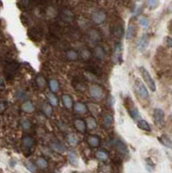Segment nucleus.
Returning a JSON list of instances; mask_svg holds the SVG:
<instances>
[{
	"instance_id": "nucleus-39",
	"label": "nucleus",
	"mask_w": 172,
	"mask_h": 173,
	"mask_svg": "<svg viewBox=\"0 0 172 173\" xmlns=\"http://www.w3.org/2000/svg\"><path fill=\"white\" fill-rule=\"evenodd\" d=\"M4 107H5L4 102L3 101H1V100H0V112H2V111H3V110L4 109Z\"/></svg>"
},
{
	"instance_id": "nucleus-21",
	"label": "nucleus",
	"mask_w": 172,
	"mask_h": 173,
	"mask_svg": "<svg viewBox=\"0 0 172 173\" xmlns=\"http://www.w3.org/2000/svg\"><path fill=\"white\" fill-rule=\"evenodd\" d=\"M51 146L53 148V150L57 152H64L66 151V148L63 144H61V142L59 141H55V142H53Z\"/></svg>"
},
{
	"instance_id": "nucleus-35",
	"label": "nucleus",
	"mask_w": 172,
	"mask_h": 173,
	"mask_svg": "<svg viewBox=\"0 0 172 173\" xmlns=\"http://www.w3.org/2000/svg\"><path fill=\"white\" fill-rule=\"evenodd\" d=\"M25 166L27 169L29 170L30 172L35 173L36 172V166L31 162H26L25 163Z\"/></svg>"
},
{
	"instance_id": "nucleus-13",
	"label": "nucleus",
	"mask_w": 172,
	"mask_h": 173,
	"mask_svg": "<svg viewBox=\"0 0 172 173\" xmlns=\"http://www.w3.org/2000/svg\"><path fill=\"white\" fill-rule=\"evenodd\" d=\"M74 125H75V127L76 128V130H78L79 132H85L86 128V122L83 120V119H76L75 121H74Z\"/></svg>"
},
{
	"instance_id": "nucleus-33",
	"label": "nucleus",
	"mask_w": 172,
	"mask_h": 173,
	"mask_svg": "<svg viewBox=\"0 0 172 173\" xmlns=\"http://www.w3.org/2000/svg\"><path fill=\"white\" fill-rule=\"evenodd\" d=\"M36 165L41 169H45L48 166V162L43 158H39V159H36Z\"/></svg>"
},
{
	"instance_id": "nucleus-14",
	"label": "nucleus",
	"mask_w": 172,
	"mask_h": 173,
	"mask_svg": "<svg viewBox=\"0 0 172 173\" xmlns=\"http://www.w3.org/2000/svg\"><path fill=\"white\" fill-rule=\"evenodd\" d=\"M74 110L76 111L77 113H81V114H83V113H86L87 112V107L85 104H83L81 102H76L74 105Z\"/></svg>"
},
{
	"instance_id": "nucleus-6",
	"label": "nucleus",
	"mask_w": 172,
	"mask_h": 173,
	"mask_svg": "<svg viewBox=\"0 0 172 173\" xmlns=\"http://www.w3.org/2000/svg\"><path fill=\"white\" fill-rule=\"evenodd\" d=\"M112 144L113 145V147H114L119 153H121L122 155H126V154L128 153L127 146H126V144H125V143L122 142L121 140L116 139H113V140H112Z\"/></svg>"
},
{
	"instance_id": "nucleus-8",
	"label": "nucleus",
	"mask_w": 172,
	"mask_h": 173,
	"mask_svg": "<svg viewBox=\"0 0 172 173\" xmlns=\"http://www.w3.org/2000/svg\"><path fill=\"white\" fill-rule=\"evenodd\" d=\"M106 18H107V15L105 13V11H101V10H97V11H93V15H92L93 21L97 24H101L102 23H104Z\"/></svg>"
},
{
	"instance_id": "nucleus-11",
	"label": "nucleus",
	"mask_w": 172,
	"mask_h": 173,
	"mask_svg": "<svg viewBox=\"0 0 172 173\" xmlns=\"http://www.w3.org/2000/svg\"><path fill=\"white\" fill-rule=\"evenodd\" d=\"M68 161L72 165L77 166L78 165V163H79V159H78V156L74 151H68Z\"/></svg>"
},
{
	"instance_id": "nucleus-5",
	"label": "nucleus",
	"mask_w": 172,
	"mask_h": 173,
	"mask_svg": "<svg viewBox=\"0 0 172 173\" xmlns=\"http://www.w3.org/2000/svg\"><path fill=\"white\" fill-rule=\"evenodd\" d=\"M149 43H150V36L147 35V34H144L140 37L138 41V43H137L138 50L140 52H143L148 48Z\"/></svg>"
},
{
	"instance_id": "nucleus-17",
	"label": "nucleus",
	"mask_w": 172,
	"mask_h": 173,
	"mask_svg": "<svg viewBox=\"0 0 172 173\" xmlns=\"http://www.w3.org/2000/svg\"><path fill=\"white\" fill-rule=\"evenodd\" d=\"M138 127L139 129L143 130V131H146V132H151V127L150 126V124L144 119H139L138 121Z\"/></svg>"
},
{
	"instance_id": "nucleus-37",
	"label": "nucleus",
	"mask_w": 172,
	"mask_h": 173,
	"mask_svg": "<svg viewBox=\"0 0 172 173\" xmlns=\"http://www.w3.org/2000/svg\"><path fill=\"white\" fill-rule=\"evenodd\" d=\"M21 125L23 126V128L24 130H28L30 128V126H31V123L29 120L28 119H23V120H22Z\"/></svg>"
},
{
	"instance_id": "nucleus-40",
	"label": "nucleus",
	"mask_w": 172,
	"mask_h": 173,
	"mask_svg": "<svg viewBox=\"0 0 172 173\" xmlns=\"http://www.w3.org/2000/svg\"><path fill=\"white\" fill-rule=\"evenodd\" d=\"M2 86H4V80L0 77V88H1Z\"/></svg>"
},
{
	"instance_id": "nucleus-41",
	"label": "nucleus",
	"mask_w": 172,
	"mask_h": 173,
	"mask_svg": "<svg viewBox=\"0 0 172 173\" xmlns=\"http://www.w3.org/2000/svg\"><path fill=\"white\" fill-rule=\"evenodd\" d=\"M171 31H172V27H171Z\"/></svg>"
},
{
	"instance_id": "nucleus-24",
	"label": "nucleus",
	"mask_w": 172,
	"mask_h": 173,
	"mask_svg": "<svg viewBox=\"0 0 172 173\" xmlns=\"http://www.w3.org/2000/svg\"><path fill=\"white\" fill-rule=\"evenodd\" d=\"M94 55H95V57L98 58V59H103L105 56V50L101 46H97L95 49H94Z\"/></svg>"
},
{
	"instance_id": "nucleus-27",
	"label": "nucleus",
	"mask_w": 172,
	"mask_h": 173,
	"mask_svg": "<svg viewBox=\"0 0 172 173\" xmlns=\"http://www.w3.org/2000/svg\"><path fill=\"white\" fill-rule=\"evenodd\" d=\"M48 99H49V102L50 103L51 107H56V106H58V102H59L58 99L53 93L48 94Z\"/></svg>"
},
{
	"instance_id": "nucleus-15",
	"label": "nucleus",
	"mask_w": 172,
	"mask_h": 173,
	"mask_svg": "<svg viewBox=\"0 0 172 173\" xmlns=\"http://www.w3.org/2000/svg\"><path fill=\"white\" fill-rule=\"evenodd\" d=\"M158 140L163 145H164L165 147L172 149V141L170 140V139L167 137L166 135H162L160 137H158Z\"/></svg>"
},
{
	"instance_id": "nucleus-25",
	"label": "nucleus",
	"mask_w": 172,
	"mask_h": 173,
	"mask_svg": "<svg viewBox=\"0 0 172 173\" xmlns=\"http://www.w3.org/2000/svg\"><path fill=\"white\" fill-rule=\"evenodd\" d=\"M49 86H50V88L52 91V93H56L58 90H59V82H58L56 80L52 79L50 81V82H49Z\"/></svg>"
},
{
	"instance_id": "nucleus-20",
	"label": "nucleus",
	"mask_w": 172,
	"mask_h": 173,
	"mask_svg": "<svg viewBox=\"0 0 172 173\" xmlns=\"http://www.w3.org/2000/svg\"><path fill=\"white\" fill-rule=\"evenodd\" d=\"M23 147H25V149H28V150L31 149L34 145V140L32 138L29 136H25L23 139Z\"/></svg>"
},
{
	"instance_id": "nucleus-9",
	"label": "nucleus",
	"mask_w": 172,
	"mask_h": 173,
	"mask_svg": "<svg viewBox=\"0 0 172 173\" xmlns=\"http://www.w3.org/2000/svg\"><path fill=\"white\" fill-rule=\"evenodd\" d=\"M61 18L66 23H71L75 18L74 13L68 9H63L61 12Z\"/></svg>"
},
{
	"instance_id": "nucleus-19",
	"label": "nucleus",
	"mask_w": 172,
	"mask_h": 173,
	"mask_svg": "<svg viewBox=\"0 0 172 173\" xmlns=\"http://www.w3.org/2000/svg\"><path fill=\"white\" fill-rule=\"evenodd\" d=\"M136 34V27L133 24H130L126 30V39H132Z\"/></svg>"
},
{
	"instance_id": "nucleus-16",
	"label": "nucleus",
	"mask_w": 172,
	"mask_h": 173,
	"mask_svg": "<svg viewBox=\"0 0 172 173\" xmlns=\"http://www.w3.org/2000/svg\"><path fill=\"white\" fill-rule=\"evenodd\" d=\"M22 110L23 112L28 113H31L34 112L35 107H34V105L32 104L31 101H25L22 105Z\"/></svg>"
},
{
	"instance_id": "nucleus-1",
	"label": "nucleus",
	"mask_w": 172,
	"mask_h": 173,
	"mask_svg": "<svg viewBox=\"0 0 172 173\" xmlns=\"http://www.w3.org/2000/svg\"><path fill=\"white\" fill-rule=\"evenodd\" d=\"M140 73H141V76H142V77H143V81L145 82L147 86H148V87H149L152 92L156 91V89H157L156 83H155L153 78L151 77L150 72H149L145 68L141 67V68H140Z\"/></svg>"
},
{
	"instance_id": "nucleus-30",
	"label": "nucleus",
	"mask_w": 172,
	"mask_h": 173,
	"mask_svg": "<svg viewBox=\"0 0 172 173\" xmlns=\"http://www.w3.org/2000/svg\"><path fill=\"white\" fill-rule=\"evenodd\" d=\"M66 56L69 61H75L78 58V53L76 50H68L66 54Z\"/></svg>"
},
{
	"instance_id": "nucleus-38",
	"label": "nucleus",
	"mask_w": 172,
	"mask_h": 173,
	"mask_svg": "<svg viewBox=\"0 0 172 173\" xmlns=\"http://www.w3.org/2000/svg\"><path fill=\"white\" fill-rule=\"evenodd\" d=\"M164 42L166 46L168 48H172V39L169 36H166L164 38Z\"/></svg>"
},
{
	"instance_id": "nucleus-12",
	"label": "nucleus",
	"mask_w": 172,
	"mask_h": 173,
	"mask_svg": "<svg viewBox=\"0 0 172 173\" xmlns=\"http://www.w3.org/2000/svg\"><path fill=\"white\" fill-rule=\"evenodd\" d=\"M87 143L92 147H98L101 144V139L96 135H90L87 138Z\"/></svg>"
},
{
	"instance_id": "nucleus-10",
	"label": "nucleus",
	"mask_w": 172,
	"mask_h": 173,
	"mask_svg": "<svg viewBox=\"0 0 172 173\" xmlns=\"http://www.w3.org/2000/svg\"><path fill=\"white\" fill-rule=\"evenodd\" d=\"M102 121H103V125H104L105 127L109 128V127H111L112 123H113V117H112V115L110 114V113H106L103 114Z\"/></svg>"
},
{
	"instance_id": "nucleus-31",
	"label": "nucleus",
	"mask_w": 172,
	"mask_h": 173,
	"mask_svg": "<svg viewBox=\"0 0 172 173\" xmlns=\"http://www.w3.org/2000/svg\"><path fill=\"white\" fill-rule=\"evenodd\" d=\"M139 24L143 27V29H147L150 25V20L146 17H141L139 18Z\"/></svg>"
},
{
	"instance_id": "nucleus-34",
	"label": "nucleus",
	"mask_w": 172,
	"mask_h": 173,
	"mask_svg": "<svg viewBox=\"0 0 172 173\" xmlns=\"http://www.w3.org/2000/svg\"><path fill=\"white\" fill-rule=\"evenodd\" d=\"M43 112L46 114L47 116H51L52 114V107L50 105L47 104V103H44L43 105Z\"/></svg>"
},
{
	"instance_id": "nucleus-3",
	"label": "nucleus",
	"mask_w": 172,
	"mask_h": 173,
	"mask_svg": "<svg viewBox=\"0 0 172 173\" xmlns=\"http://www.w3.org/2000/svg\"><path fill=\"white\" fill-rule=\"evenodd\" d=\"M123 47L120 43H117L114 44L113 52L112 55V60L115 64H121L123 62Z\"/></svg>"
},
{
	"instance_id": "nucleus-7",
	"label": "nucleus",
	"mask_w": 172,
	"mask_h": 173,
	"mask_svg": "<svg viewBox=\"0 0 172 173\" xmlns=\"http://www.w3.org/2000/svg\"><path fill=\"white\" fill-rule=\"evenodd\" d=\"M89 94L93 99H101L103 95V88L99 85H92L89 87Z\"/></svg>"
},
{
	"instance_id": "nucleus-42",
	"label": "nucleus",
	"mask_w": 172,
	"mask_h": 173,
	"mask_svg": "<svg viewBox=\"0 0 172 173\" xmlns=\"http://www.w3.org/2000/svg\"><path fill=\"white\" fill-rule=\"evenodd\" d=\"M83 173H84V172H83Z\"/></svg>"
},
{
	"instance_id": "nucleus-36",
	"label": "nucleus",
	"mask_w": 172,
	"mask_h": 173,
	"mask_svg": "<svg viewBox=\"0 0 172 173\" xmlns=\"http://www.w3.org/2000/svg\"><path fill=\"white\" fill-rule=\"evenodd\" d=\"M81 56L83 58V59H88V58L91 56V52L89 50H82L81 51Z\"/></svg>"
},
{
	"instance_id": "nucleus-23",
	"label": "nucleus",
	"mask_w": 172,
	"mask_h": 173,
	"mask_svg": "<svg viewBox=\"0 0 172 173\" xmlns=\"http://www.w3.org/2000/svg\"><path fill=\"white\" fill-rule=\"evenodd\" d=\"M78 138L76 136V134H69L68 135V143L71 146H76V144H78Z\"/></svg>"
},
{
	"instance_id": "nucleus-18",
	"label": "nucleus",
	"mask_w": 172,
	"mask_h": 173,
	"mask_svg": "<svg viewBox=\"0 0 172 173\" xmlns=\"http://www.w3.org/2000/svg\"><path fill=\"white\" fill-rule=\"evenodd\" d=\"M61 101H62V103L65 106V107L68 108V109H70V108L73 107V100H72V98L68 95V94H64V95H62V97H61Z\"/></svg>"
},
{
	"instance_id": "nucleus-2",
	"label": "nucleus",
	"mask_w": 172,
	"mask_h": 173,
	"mask_svg": "<svg viewBox=\"0 0 172 173\" xmlns=\"http://www.w3.org/2000/svg\"><path fill=\"white\" fill-rule=\"evenodd\" d=\"M134 87H135V91H136L137 94L142 100H147L149 98V92L147 90L146 86H144V84L139 79L135 80Z\"/></svg>"
},
{
	"instance_id": "nucleus-4",
	"label": "nucleus",
	"mask_w": 172,
	"mask_h": 173,
	"mask_svg": "<svg viewBox=\"0 0 172 173\" xmlns=\"http://www.w3.org/2000/svg\"><path fill=\"white\" fill-rule=\"evenodd\" d=\"M164 112L161 108H156L153 112V119L156 125L158 126H163L164 125Z\"/></svg>"
},
{
	"instance_id": "nucleus-26",
	"label": "nucleus",
	"mask_w": 172,
	"mask_h": 173,
	"mask_svg": "<svg viewBox=\"0 0 172 173\" xmlns=\"http://www.w3.org/2000/svg\"><path fill=\"white\" fill-rule=\"evenodd\" d=\"M130 115L132 116V118L133 119H139L141 118V115H140V113L138 111V109L135 107H133L132 108H130Z\"/></svg>"
},
{
	"instance_id": "nucleus-22",
	"label": "nucleus",
	"mask_w": 172,
	"mask_h": 173,
	"mask_svg": "<svg viewBox=\"0 0 172 173\" xmlns=\"http://www.w3.org/2000/svg\"><path fill=\"white\" fill-rule=\"evenodd\" d=\"M95 157H96V159L101 160V161H107L108 159V154L106 151H102V150L97 151L96 153H95Z\"/></svg>"
},
{
	"instance_id": "nucleus-29",
	"label": "nucleus",
	"mask_w": 172,
	"mask_h": 173,
	"mask_svg": "<svg viewBox=\"0 0 172 173\" xmlns=\"http://www.w3.org/2000/svg\"><path fill=\"white\" fill-rule=\"evenodd\" d=\"M36 81L37 86H39L40 88H43L44 86H46V81L44 79V77L43 76H41V75H38L36 76Z\"/></svg>"
},
{
	"instance_id": "nucleus-28",
	"label": "nucleus",
	"mask_w": 172,
	"mask_h": 173,
	"mask_svg": "<svg viewBox=\"0 0 172 173\" xmlns=\"http://www.w3.org/2000/svg\"><path fill=\"white\" fill-rule=\"evenodd\" d=\"M86 124V126H87V128H89V129L91 130L96 128V126H97L96 120L94 119V118H92V117L87 118Z\"/></svg>"
},
{
	"instance_id": "nucleus-32",
	"label": "nucleus",
	"mask_w": 172,
	"mask_h": 173,
	"mask_svg": "<svg viewBox=\"0 0 172 173\" xmlns=\"http://www.w3.org/2000/svg\"><path fill=\"white\" fill-rule=\"evenodd\" d=\"M158 4H159V2L156 1V0H150V1L146 2L147 8L150 10H155L156 8H158Z\"/></svg>"
}]
</instances>
